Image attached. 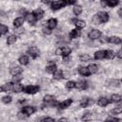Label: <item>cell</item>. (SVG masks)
Listing matches in <instances>:
<instances>
[{
	"mask_svg": "<svg viewBox=\"0 0 122 122\" xmlns=\"http://www.w3.org/2000/svg\"><path fill=\"white\" fill-rule=\"evenodd\" d=\"M66 5H67V1L57 0V1L51 2V9L53 10H60L62 8H64Z\"/></svg>",
	"mask_w": 122,
	"mask_h": 122,
	"instance_id": "1",
	"label": "cell"
},
{
	"mask_svg": "<svg viewBox=\"0 0 122 122\" xmlns=\"http://www.w3.org/2000/svg\"><path fill=\"white\" fill-rule=\"evenodd\" d=\"M40 90L39 86H32V85H29L26 88H24V92L28 94H35L36 92H38Z\"/></svg>",
	"mask_w": 122,
	"mask_h": 122,
	"instance_id": "2",
	"label": "cell"
},
{
	"mask_svg": "<svg viewBox=\"0 0 122 122\" xmlns=\"http://www.w3.org/2000/svg\"><path fill=\"white\" fill-rule=\"evenodd\" d=\"M101 35H102V33H101V31L99 30H92L90 32H89V34H88V36H89V38L91 39V40H95V39H99L100 37H101Z\"/></svg>",
	"mask_w": 122,
	"mask_h": 122,
	"instance_id": "3",
	"label": "cell"
},
{
	"mask_svg": "<svg viewBox=\"0 0 122 122\" xmlns=\"http://www.w3.org/2000/svg\"><path fill=\"white\" fill-rule=\"evenodd\" d=\"M93 103H94V100H93V99L85 97V98H82V99H81V101H80V107H82V108H87V107H89V106H92Z\"/></svg>",
	"mask_w": 122,
	"mask_h": 122,
	"instance_id": "4",
	"label": "cell"
},
{
	"mask_svg": "<svg viewBox=\"0 0 122 122\" xmlns=\"http://www.w3.org/2000/svg\"><path fill=\"white\" fill-rule=\"evenodd\" d=\"M21 112H22L26 116H30V115H31V114L34 113L35 108L32 107V106H25V107L22 108V111H21Z\"/></svg>",
	"mask_w": 122,
	"mask_h": 122,
	"instance_id": "5",
	"label": "cell"
},
{
	"mask_svg": "<svg viewBox=\"0 0 122 122\" xmlns=\"http://www.w3.org/2000/svg\"><path fill=\"white\" fill-rule=\"evenodd\" d=\"M96 16H97V18H98L100 24H101V23H106V22L109 20V14H108L107 12H105V11H99V12L96 14Z\"/></svg>",
	"mask_w": 122,
	"mask_h": 122,
	"instance_id": "6",
	"label": "cell"
},
{
	"mask_svg": "<svg viewBox=\"0 0 122 122\" xmlns=\"http://www.w3.org/2000/svg\"><path fill=\"white\" fill-rule=\"evenodd\" d=\"M28 54L30 55L32 58H36L38 55H39V50L36 48V47H30L29 50H28Z\"/></svg>",
	"mask_w": 122,
	"mask_h": 122,
	"instance_id": "7",
	"label": "cell"
},
{
	"mask_svg": "<svg viewBox=\"0 0 122 122\" xmlns=\"http://www.w3.org/2000/svg\"><path fill=\"white\" fill-rule=\"evenodd\" d=\"M22 71H23V69H21L19 66H13V67H11V68L10 69V73L11 75H13V76L21 74Z\"/></svg>",
	"mask_w": 122,
	"mask_h": 122,
	"instance_id": "8",
	"label": "cell"
},
{
	"mask_svg": "<svg viewBox=\"0 0 122 122\" xmlns=\"http://www.w3.org/2000/svg\"><path fill=\"white\" fill-rule=\"evenodd\" d=\"M32 14H33V16H34V18H35L36 20H39V19H41V18L43 17V15H44V10H43L42 9H36V10H34L32 11Z\"/></svg>",
	"mask_w": 122,
	"mask_h": 122,
	"instance_id": "9",
	"label": "cell"
},
{
	"mask_svg": "<svg viewBox=\"0 0 122 122\" xmlns=\"http://www.w3.org/2000/svg\"><path fill=\"white\" fill-rule=\"evenodd\" d=\"M75 87L78 90H85L88 87V82L86 80H79L78 82H75Z\"/></svg>",
	"mask_w": 122,
	"mask_h": 122,
	"instance_id": "10",
	"label": "cell"
},
{
	"mask_svg": "<svg viewBox=\"0 0 122 122\" xmlns=\"http://www.w3.org/2000/svg\"><path fill=\"white\" fill-rule=\"evenodd\" d=\"M71 21L73 22V24L76 26V28L79 30V29H83L85 26H86V23L84 20H81V19H71Z\"/></svg>",
	"mask_w": 122,
	"mask_h": 122,
	"instance_id": "11",
	"label": "cell"
},
{
	"mask_svg": "<svg viewBox=\"0 0 122 122\" xmlns=\"http://www.w3.org/2000/svg\"><path fill=\"white\" fill-rule=\"evenodd\" d=\"M107 42L112 43V44L119 45V44H121V38L118 37V36H111V37H107Z\"/></svg>",
	"mask_w": 122,
	"mask_h": 122,
	"instance_id": "12",
	"label": "cell"
},
{
	"mask_svg": "<svg viewBox=\"0 0 122 122\" xmlns=\"http://www.w3.org/2000/svg\"><path fill=\"white\" fill-rule=\"evenodd\" d=\"M104 58H106V51H105V50L97 51L94 53V59L100 60V59H104Z\"/></svg>",
	"mask_w": 122,
	"mask_h": 122,
	"instance_id": "13",
	"label": "cell"
},
{
	"mask_svg": "<svg viewBox=\"0 0 122 122\" xmlns=\"http://www.w3.org/2000/svg\"><path fill=\"white\" fill-rule=\"evenodd\" d=\"M80 35H81V31H80L78 29L71 30V32H70V34H69V36H70L71 39H76V38H78Z\"/></svg>",
	"mask_w": 122,
	"mask_h": 122,
	"instance_id": "14",
	"label": "cell"
},
{
	"mask_svg": "<svg viewBox=\"0 0 122 122\" xmlns=\"http://www.w3.org/2000/svg\"><path fill=\"white\" fill-rule=\"evenodd\" d=\"M71 103H72V99L69 98V99H66V100L62 101L61 103H59V104H58V107H59L60 109H66V108L70 107Z\"/></svg>",
	"mask_w": 122,
	"mask_h": 122,
	"instance_id": "15",
	"label": "cell"
},
{
	"mask_svg": "<svg viewBox=\"0 0 122 122\" xmlns=\"http://www.w3.org/2000/svg\"><path fill=\"white\" fill-rule=\"evenodd\" d=\"M108 85L112 88H118L121 86V81L119 79H112L108 82Z\"/></svg>",
	"mask_w": 122,
	"mask_h": 122,
	"instance_id": "16",
	"label": "cell"
},
{
	"mask_svg": "<svg viewBox=\"0 0 122 122\" xmlns=\"http://www.w3.org/2000/svg\"><path fill=\"white\" fill-rule=\"evenodd\" d=\"M12 91H13V92H24V87L20 82L19 83H14Z\"/></svg>",
	"mask_w": 122,
	"mask_h": 122,
	"instance_id": "17",
	"label": "cell"
},
{
	"mask_svg": "<svg viewBox=\"0 0 122 122\" xmlns=\"http://www.w3.org/2000/svg\"><path fill=\"white\" fill-rule=\"evenodd\" d=\"M24 21H25L24 17H17V18H15V19L13 20V26H14L15 28H20V27L23 25Z\"/></svg>",
	"mask_w": 122,
	"mask_h": 122,
	"instance_id": "18",
	"label": "cell"
},
{
	"mask_svg": "<svg viewBox=\"0 0 122 122\" xmlns=\"http://www.w3.org/2000/svg\"><path fill=\"white\" fill-rule=\"evenodd\" d=\"M24 19H26L29 23H31V24H33V23L36 21V19L34 18L32 12H26V14H25V18H24Z\"/></svg>",
	"mask_w": 122,
	"mask_h": 122,
	"instance_id": "19",
	"label": "cell"
},
{
	"mask_svg": "<svg viewBox=\"0 0 122 122\" xmlns=\"http://www.w3.org/2000/svg\"><path fill=\"white\" fill-rule=\"evenodd\" d=\"M57 26V20L55 18H50L48 20V28L50 30H53Z\"/></svg>",
	"mask_w": 122,
	"mask_h": 122,
	"instance_id": "20",
	"label": "cell"
},
{
	"mask_svg": "<svg viewBox=\"0 0 122 122\" xmlns=\"http://www.w3.org/2000/svg\"><path fill=\"white\" fill-rule=\"evenodd\" d=\"M29 56L28 55H21L19 58H18V62L21 64V65H23V66H26V65H28L29 64Z\"/></svg>",
	"mask_w": 122,
	"mask_h": 122,
	"instance_id": "21",
	"label": "cell"
},
{
	"mask_svg": "<svg viewBox=\"0 0 122 122\" xmlns=\"http://www.w3.org/2000/svg\"><path fill=\"white\" fill-rule=\"evenodd\" d=\"M87 68H88V70H89L90 74H93V73H96V72L98 71V67H97V65H95V64H90Z\"/></svg>",
	"mask_w": 122,
	"mask_h": 122,
	"instance_id": "22",
	"label": "cell"
},
{
	"mask_svg": "<svg viewBox=\"0 0 122 122\" xmlns=\"http://www.w3.org/2000/svg\"><path fill=\"white\" fill-rule=\"evenodd\" d=\"M78 72L82 76H89L90 75V72H89V70H88L87 67H79Z\"/></svg>",
	"mask_w": 122,
	"mask_h": 122,
	"instance_id": "23",
	"label": "cell"
},
{
	"mask_svg": "<svg viewBox=\"0 0 122 122\" xmlns=\"http://www.w3.org/2000/svg\"><path fill=\"white\" fill-rule=\"evenodd\" d=\"M43 101L46 104H52L54 102V97L52 95H51V94H46L43 97Z\"/></svg>",
	"mask_w": 122,
	"mask_h": 122,
	"instance_id": "24",
	"label": "cell"
},
{
	"mask_svg": "<svg viewBox=\"0 0 122 122\" xmlns=\"http://www.w3.org/2000/svg\"><path fill=\"white\" fill-rule=\"evenodd\" d=\"M109 103H110V101L108 100L107 97H100V98L98 99V101H97V104H98V106H100V107H105V106H107Z\"/></svg>",
	"mask_w": 122,
	"mask_h": 122,
	"instance_id": "25",
	"label": "cell"
},
{
	"mask_svg": "<svg viewBox=\"0 0 122 122\" xmlns=\"http://www.w3.org/2000/svg\"><path fill=\"white\" fill-rule=\"evenodd\" d=\"M56 70H57V67H56V65H55L54 63L49 65V66L46 68V71H47L48 73H53Z\"/></svg>",
	"mask_w": 122,
	"mask_h": 122,
	"instance_id": "26",
	"label": "cell"
},
{
	"mask_svg": "<svg viewBox=\"0 0 122 122\" xmlns=\"http://www.w3.org/2000/svg\"><path fill=\"white\" fill-rule=\"evenodd\" d=\"M52 74H53V79H55V80H60L63 78V71H62L56 70Z\"/></svg>",
	"mask_w": 122,
	"mask_h": 122,
	"instance_id": "27",
	"label": "cell"
},
{
	"mask_svg": "<svg viewBox=\"0 0 122 122\" xmlns=\"http://www.w3.org/2000/svg\"><path fill=\"white\" fill-rule=\"evenodd\" d=\"M61 50H62V56L63 57L69 56L71 52V49L69 47H63V48H61Z\"/></svg>",
	"mask_w": 122,
	"mask_h": 122,
	"instance_id": "28",
	"label": "cell"
},
{
	"mask_svg": "<svg viewBox=\"0 0 122 122\" xmlns=\"http://www.w3.org/2000/svg\"><path fill=\"white\" fill-rule=\"evenodd\" d=\"M16 40H17L16 35H15V34H11V35H10V36L7 38V44H8V45H12L13 43L16 42Z\"/></svg>",
	"mask_w": 122,
	"mask_h": 122,
	"instance_id": "29",
	"label": "cell"
},
{
	"mask_svg": "<svg viewBox=\"0 0 122 122\" xmlns=\"http://www.w3.org/2000/svg\"><path fill=\"white\" fill-rule=\"evenodd\" d=\"M13 89V83L12 82H8L3 86V91L4 92H10Z\"/></svg>",
	"mask_w": 122,
	"mask_h": 122,
	"instance_id": "30",
	"label": "cell"
},
{
	"mask_svg": "<svg viewBox=\"0 0 122 122\" xmlns=\"http://www.w3.org/2000/svg\"><path fill=\"white\" fill-rule=\"evenodd\" d=\"M73 13L75 14V15H79V14H81V12H82V7L80 6V5H74L73 6Z\"/></svg>",
	"mask_w": 122,
	"mask_h": 122,
	"instance_id": "31",
	"label": "cell"
},
{
	"mask_svg": "<svg viewBox=\"0 0 122 122\" xmlns=\"http://www.w3.org/2000/svg\"><path fill=\"white\" fill-rule=\"evenodd\" d=\"M105 51H106V58H108V59L114 58L115 53H114L113 51H112V50H105Z\"/></svg>",
	"mask_w": 122,
	"mask_h": 122,
	"instance_id": "32",
	"label": "cell"
},
{
	"mask_svg": "<svg viewBox=\"0 0 122 122\" xmlns=\"http://www.w3.org/2000/svg\"><path fill=\"white\" fill-rule=\"evenodd\" d=\"M79 60L81 62H88V61L91 60V56L89 54H87V53H84V54H81L79 56Z\"/></svg>",
	"mask_w": 122,
	"mask_h": 122,
	"instance_id": "33",
	"label": "cell"
},
{
	"mask_svg": "<svg viewBox=\"0 0 122 122\" xmlns=\"http://www.w3.org/2000/svg\"><path fill=\"white\" fill-rule=\"evenodd\" d=\"M121 96L119 94H112L111 96V102H114V103H117V102H120L121 101Z\"/></svg>",
	"mask_w": 122,
	"mask_h": 122,
	"instance_id": "34",
	"label": "cell"
},
{
	"mask_svg": "<svg viewBox=\"0 0 122 122\" xmlns=\"http://www.w3.org/2000/svg\"><path fill=\"white\" fill-rule=\"evenodd\" d=\"M92 113L90 112H88L84 113V115L82 116V120L85 121V122H87V121H90L92 119Z\"/></svg>",
	"mask_w": 122,
	"mask_h": 122,
	"instance_id": "35",
	"label": "cell"
},
{
	"mask_svg": "<svg viewBox=\"0 0 122 122\" xmlns=\"http://www.w3.org/2000/svg\"><path fill=\"white\" fill-rule=\"evenodd\" d=\"M8 31H9V28L6 25L0 24V35L1 34H6Z\"/></svg>",
	"mask_w": 122,
	"mask_h": 122,
	"instance_id": "36",
	"label": "cell"
},
{
	"mask_svg": "<svg viewBox=\"0 0 122 122\" xmlns=\"http://www.w3.org/2000/svg\"><path fill=\"white\" fill-rule=\"evenodd\" d=\"M11 100H12V98H11L10 95H5V96L2 97V102L5 103V104H9V103H10Z\"/></svg>",
	"mask_w": 122,
	"mask_h": 122,
	"instance_id": "37",
	"label": "cell"
},
{
	"mask_svg": "<svg viewBox=\"0 0 122 122\" xmlns=\"http://www.w3.org/2000/svg\"><path fill=\"white\" fill-rule=\"evenodd\" d=\"M121 112H122V108H121V107H117V108H115V109H113V110L111 111V113L113 114V115L120 114Z\"/></svg>",
	"mask_w": 122,
	"mask_h": 122,
	"instance_id": "38",
	"label": "cell"
},
{
	"mask_svg": "<svg viewBox=\"0 0 122 122\" xmlns=\"http://www.w3.org/2000/svg\"><path fill=\"white\" fill-rule=\"evenodd\" d=\"M106 2H107V6H109L111 8H114L119 3L117 0H112V1H106Z\"/></svg>",
	"mask_w": 122,
	"mask_h": 122,
	"instance_id": "39",
	"label": "cell"
},
{
	"mask_svg": "<svg viewBox=\"0 0 122 122\" xmlns=\"http://www.w3.org/2000/svg\"><path fill=\"white\" fill-rule=\"evenodd\" d=\"M66 88L69 89V90L74 89V88H75V82H74V81H68V82L66 83Z\"/></svg>",
	"mask_w": 122,
	"mask_h": 122,
	"instance_id": "40",
	"label": "cell"
},
{
	"mask_svg": "<svg viewBox=\"0 0 122 122\" xmlns=\"http://www.w3.org/2000/svg\"><path fill=\"white\" fill-rule=\"evenodd\" d=\"M121 120L120 119H118V118H116V117H109V118H107L104 122H120Z\"/></svg>",
	"mask_w": 122,
	"mask_h": 122,
	"instance_id": "41",
	"label": "cell"
},
{
	"mask_svg": "<svg viewBox=\"0 0 122 122\" xmlns=\"http://www.w3.org/2000/svg\"><path fill=\"white\" fill-rule=\"evenodd\" d=\"M42 30H43V33H45V34H47V35L51 34V30H50L48 27H43Z\"/></svg>",
	"mask_w": 122,
	"mask_h": 122,
	"instance_id": "42",
	"label": "cell"
},
{
	"mask_svg": "<svg viewBox=\"0 0 122 122\" xmlns=\"http://www.w3.org/2000/svg\"><path fill=\"white\" fill-rule=\"evenodd\" d=\"M22 78H23V76H21V74H19V75H15L12 80H13V82H15V83H19Z\"/></svg>",
	"mask_w": 122,
	"mask_h": 122,
	"instance_id": "43",
	"label": "cell"
},
{
	"mask_svg": "<svg viewBox=\"0 0 122 122\" xmlns=\"http://www.w3.org/2000/svg\"><path fill=\"white\" fill-rule=\"evenodd\" d=\"M41 122H55V121H54V119L51 118V117H45V118H43V119L41 120Z\"/></svg>",
	"mask_w": 122,
	"mask_h": 122,
	"instance_id": "44",
	"label": "cell"
},
{
	"mask_svg": "<svg viewBox=\"0 0 122 122\" xmlns=\"http://www.w3.org/2000/svg\"><path fill=\"white\" fill-rule=\"evenodd\" d=\"M55 54L56 55H62V50H61V48H57L55 50Z\"/></svg>",
	"mask_w": 122,
	"mask_h": 122,
	"instance_id": "45",
	"label": "cell"
},
{
	"mask_svg": "<svg viewBox=\"0 0 122 122\" xmlns=\"http://www.w3.org/2000/svg\"><path fill=\"white\" fill-rule=\"evenodd\" d=\"M56 122H69V120H68V118H66V117H61V118H59Z\"/></svg>",
	"mask_w": 122,
	"mask_h": 122,
	"instance_id": "46",
	"label": "cell"
},
{
	"mask_svg": "<svg viewBox=\"0 0 122 122\" xmlns=\"http://www.w3.org/2000/svg\"><path fill=\"white\" fill-rule=\"evenodd\" d=\"M121 52H122V51H121V50H119V51H117V53L115 54V55L117 56V58H118V59H121V58H122V54H121Z\"/></svg>",
	"mask_w": 122,
	"mask_h": 122,
	"instance_id": "47",
	"label": "cell"
},
{
	"mask_svg": "<svg viewBox=\"0 0 122 122\" xmlns=\"http://www.w3.org/2000/svg\"><path fill=\"white\" fill-rule=\"evenodd\" d=\"M70 57L69 56H66V57H63V62L65 63V64H67V63H69L70 62Z\"/></svg>",
	"mask_w": 122,
	"mask_h": 122,
	"instance_id": "48",
	"label": "cell"
},
{
	"mask_svg": "<svg viewBox=\"0 0 122 122\" xmlns=\"http://www.w3.org/2000/svg\"><path fill=\"white\" fill-rule=\"evenodd\" d=\"M101 6H102L103 8H105V7L107 6V2H106V1H101Z\"/></svg>",
	"mask_w": 122,
	"mask_h": 122,
	"instance_id": "49",
	"label": "cell"
},
{
	"mask_svg": "<svg viewBox=\"0 0 122 122\" xmlns=\"http://www.w3.org/2000/svg\"><path fill=\"white\" fill-rule=\"evenodd\" d=\"M121 11H122V10H121V9H120V10H118V15H119V16H120V17H121Z\"/></svg>",
	"mask_w": 122,
	"mask_h": 122,
	"instance_id": "50",
	"label": "cell"
},
{
	"mask_svg": "<svg viewBox=\"0 0 122 122\" xmlns=\"http://www.w3.org/2000/svg\"><path fill=\"white\" fill-rule=\"evenodd\" d=\"M4 92V91H3V87L0 86V92Z\"/></svg>",
	"mask_w": 122,
	"mask_h": 122,
	"instance_id": "51",
	"label": "cell"
}]
</instances>
